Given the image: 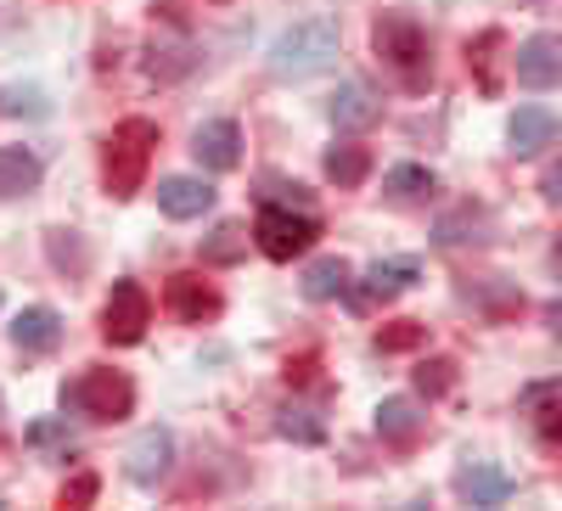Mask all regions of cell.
Listing matches in <instances>:
<instances>
[{"mask_svg":"<svg viewBox=\"0 0 562 511\" xmlns=\"http://www.w3.org/2000/svg\"><path fill=\"white\" fill-rule=\"evenodd\" d=\"M557 113L551 107H518L512 113V124H506V141H512V152L518 158H535V152H546L551 141H557Z\"/></svg>","mask_w":562,"mask_h":511,"instance_id":"7c38bea8","label":"cell"},{"mask_svg":"<svg viewBox=\"0 0 562 511\" xmlns=\"http://www.w3.org/2000/svg\"><path fill=\"white\" fill-rule=\"evenodd\" d=\"M366 174H371V152H366V147L344 141V147L326 152V180H338V185H360Z\"/></svg>","mask_w":562,"mask_h":511,"instance_id":"7402d4cb","label":"cell"},{"mask_svg":"<svg viewBox=\"0 0 562 511\" xmlns=\"http://www.w3.org/2000/svg\"><path fill=\"white\" fill-rule=\"evenodd\" d=\"M416 275H422L416 259H383V264H371L366 270V287H360V304H389V298L411 293Z\"/></svg>","mask_w":562,"mask_h":511,"instance_id":"9a60e30c","label":"cell"},{"mask_svg":"<svg viewBox=\"0 0 562 511\" xmlns=\"http://www.w3.org/2000/svg\"><path fill=\"white\" fill-rule=\"evenodd\" d=\"M557 253H562V242H557Z\"/></svg>","mask_w":562,"mask_h":511,"instance_id":"1f68e13d","label":"cell"},{"mask_svg":"<svg viewBox=\"0 0 562 511\" xmlns=\"http://www.w3.org/2000/svg\"><path fill=\"white\" fill-rule=\"evenodd\" d=\"M40 185V158L29 147H0V197H23Z\"/></svg>","mask_w":562,"mask_h":511,"instance_id":"d6986e66","label":"cell"},{"mask_svg":"<svg viewBox=\"0 0 562 511\" xmlns=\"http://www.w3.org/2000/svg\"><path fill=\"white\" fill-rule=\"evenodd\" d=\"M29 439H34V444H57V439H63V428H57V422H34V428H29Z\"/></svg>","mask_w":562,"mask_h":511,"instance_id":"f546056e","label":"cell"},{"mask_svg":"<svg viewBox=\"0 0 562 511\" xmlns=\"http://www.w3.org/2000/svg\"><path fill=\"white\" fill-rule=\"evenodd\" d=\"M371 45H378V57L400 73L405 90H428V79H434V45H428V29H422L411 12H383L378 29H371Z\"/></svg>","mask_w":562,"mask_h":511,"instance_id":"3957f363","label":"cell"},{"mask_svg":"<svg viewBox=\"0 0 562 511\" xmlns=\"http://www.w3.org/2000/svg\"><path fill=\"white\" fill-rule=\"evenodd\" d=\"M512 73L529 90L562 84V34H529L518 52H512Z\"/></svg>","mask_w":562,"mask_h":511,"instance_id":"ba28073f","label":"cell"},{"mask_svg":"<svg viewBox=\"0 0 562 511\" xmlns=\"http://www.w3.org/2000/svg\"><path fill=\"white\" fill-rule=\"evenodd\" d=\"M456 489H461V500H473V506H501L512 489H518V478H512L506 467H495V461H473V467L456 473Z\"/></svg>","mask_w":562,"mask_h":511,"instance_id":"4fadbf2b","label":"cell"},{"mask_svg":"<svg viewBox=\"0 0 562 511\" xmlns=\"http://www.w3.org/2000/svg\"><path fill=\"white\" fill-rule=\"evenodd\" d=\"M540 197H546L551 208H562V163H551V169H546V180H540Z\"/></svg>","mask_w":562,"mask_h":511,"instance_id":"f1b7e54d","label":"cell"},{"mask_svg":"<svg viewBox=\"0 0 562 511\" xmlns=\"http://www.w3.org/2000/svg\"><path fill=\"white\" fill-rule=\"evenodd\" d=\"M315 237H321V225L310 214L281 208V203H265L259 219H254V242L265 248V259H299Z\"/></svg>","mask_w":562,"mask_h":511,"instance_id":"5b68a950","label":"cell"},{"mask_svg":"<svg viewBox=\"0 0 562 511\" xmlns=\"http://www.w3.org/2000/svg\"><path fill=\"white\" fill-rule=\"evenodd\" d=\"M434 169H422V163H400V169H389L383 174V192L394 197V203H428L434 197Z\"/></svg>","mask_w":562,"mask_h":511,"instance_id":"ffe728a7","label":"cell"},{"mask_svg":"<svg viewBox=\"0 0 562 511\" xmlns=\"http://www.w3.org/2000/svg\"><path fill=\"white\" fill-rule=\"evenodd\" d=\"M243 242H248V237H243V225H220V230H214V242L203 248V259H214V264H237V259H243Z\"/></svg>","mask_w":562,"mask_h":511,"instance_id":"d4e9b609","label":"cell"},{"mask_svg":"<svg viewBox=\"0 0 562 511\" xmlns=\"http://www.w3.org/2000/svg\"><path fill=\"white\" fill-rule=\"evenodd\" d=\"M0 113L7 118H45V90L40 84H0Z\"/></svg>","mask_w":562,"mask_h":511,"instance_id":"603a6c76","label":"cell"},{"mask_svg":"<svg viewBox=\"0 0 562 511\" xmlns=\"http://www.w3.org/2000/svg\"><path fill=\"white\" fill-rule=\"evenodd\" d=\"M169 467H175V433L158 428V422L140 428L130 439V450H124V478L140 484V489H153L158 478H169Z\"/></svg>","mask_w":562,"mask_h":511,"instance_id":"52a82bcc","label":"cell"},{"mask_svg":"<svg viewBox=\"0 0 562 511\" xmlns=\"http://www.w3.org/2000/svg\"><path fill=\"white\" fill-rule=\"evenodd\" d=\"M276 428H281V439H299V444H321V439H326V428L315 422V410H293V405L281 410Z\"/></svg>","mask_w":562,"mask_h":511,"instance_id":"cb8c5ba5","label":"cell"},{"mask_svg":"<svg viewBox=\"0 0 562 511\" xmlns=\"http://www.w3.org/2000/svg\"><path fill=\"white\" fill-rule=\"evenodd\" d=\"M85 500H97V478H90V473L74 478V484L63 489V506H85Z\"/></svg>","mask_w":562,"mask_h":511,"instance_id":"83f0119b","label":"cell"},{"mask_svg":"<svg viewBox=\"0 0 562 511\" xmlns=\"http://www.w3.org/2000/svg\"><path fill=\"white\" fill-rule=\"evenodd\" d=\"M416 343H422V320H394V327L378 332V349H383V354H405V349H416Z\"/></svg>","mask_w":562,"mask_h":511,"instance_id":"484cf974","label":"cell"},{"mask_svg":"<svg viewBox=\"0 0 562 511\" xmlns=\"http://www.w3.org/2000/svg\"><path fill=\"white\" fill-rule=\"evenodd\" d=\"M147 327H153V298H147V287H140V282H113V293H108V304H102V338L119 343V349H130V343L147 338Z\"/></svg>","mask_w":562,"mask_h":511,"instance_id":"8992f818","label":"cell"},{"mask_svg":"<svg viewBox=\"0 0 562 511\" xmlns=\"http://www.w3.org/2000/svg\"><path fill=\"white\" fill-rule=\"evenodd\" d=\"M422 428H428V410H422V405H411V399H383L378 405V433L389 444H411Z\"/></svg>","mask_w":562,"mask_h":511,"instance_id":"ac0fdd59","label":"cell"},{"mask_svg":"<svg viewBox=\"0 0 562 511\" xmlns=\"http://www.w3.org/2000/svg\"><path fill=\"white\" fill-rule=\"evenodd\" d=\"M378 113H383V102L371 96L360 79L338 84V96H333V124L338 129H371V124H378Z\"/></svg>","mask_w":562,"mask_h":511,"instance_id":"e0dca14e","label":"cell"},{"mask_svg":"<svg viewBox=\"0 0 562 511\" xmlns=\"http://www.w3.org/2000/svg\"><path fill=\"white\" fill-rule=\"evenodd\" d=\"M192 158H198L203 169H214V174L237 169V163H243V129L231 124V118H209V124H198V135H192Z\"/></svg>","mask_w":562,"mask_h":511,"instance_id":"30bf717a","label":"cell"},{"mask_svg":"<svg viewBox=\"0 0 562 511\" xmlns=\"http://www.w3.org/2000/svg\"><path fill=\"white\" fill-rule=\"evenodd\" d=\"M338 63V23L333 18H304L281 29L270 45V73L276 79H315Z\"/></svg>","mask_w":562,"mask_h":511,"instance_id":"6da1fadb","label":"cell"},{"mask_svg":"<svg viewBox=\"0 0 562 511\" xmlns=\"http://www.w3.org/2000/svg\"><path fill=\"white\" fill-rule=\"evenodd\" d=\"M524 410H529V422L546 444H562V377L551 383H529L524 388Z\"/></svg>","mask_w":562,"mask_h":511,"instance_id":"2e32d148","label":"cell"},{"mask_svg":"<svg viewBox=\"0 0 562 511\" xmlns=\"http://www.w3.org/2000/svg\"><path fill=\"white\" fill-rule=\"evenodd\" d=\"M304 293H310L315 304L349 298V264H344V259H315V264L304 270Z\"/></svg>","mask_w":562,"mask_h":511,"instance_id":"44dd1931","label":"cell"},{"mask_svg":"<svg viewBox=\"0 0 562 511\" xmlns=\"http://www.w3.org/2000/svg\"><path fill=\"white\" fill-rule=\"evenodd\" d=\"M164 304H169V315H175V320H186V327H203V320H214V315H220V293L203 282V275H192V270L169 275Z\"/></svg>","mask_w":562,"mask_h":511,"instance_id":"9c48e42d","label":"cell"},{"mask_svg":"<svg viewBox=\"0 0 562 511\" xmlns=\"http://www.w3.org/2000/svg\"><path fill=\"white\" fill-rule=\"evenodd\" d=\"M450 383H456V365H450V360H428V365H416V388L428 394V399H439Z\"/></svg>","mask_w":562,"mask_h":511,"instance_id":"4316f807","label":"cell"},{"mask_svg":"<svg viewBox=\"0 0 562 511\" xmlns=\"http://www.w3.org/2000/svg\"><path fill=\"white\" fill-rule=\"evenodd\" d=\"M158 208L169 219H198V214L214 208V185L198 180V174H164L158 180Z\"/></svg>","mask_w":562,"mask_h":511,"instance_id":"8fae6325","label":"cell"},{"mask_svg":"<svg viewBox=\"0 0 562 511\" xmlns=\"http://www.w3.org/2000/svg\"><path fill=\"white\" fill-rule=\"evenodd\" d=\"M546 320H551V332H557V338H562V298H557V304H551V309H546Z\"/></svg>","mask_w":562,"mask_h":511,"instance_id":"4dcf8cb0","label":"cell"},{"mask_svg":"<svg viewBox=\"0 0 562 511\" xmlns=\"http://www.w3.org/2000/svg\"><path fill=\"white\" fill-rule=\"evenodd\" d=\"M153 147H158V124L153 118H124L113 124L108 147H102V180H108V197H135L147 185V163H153Z\"/></svg>","mask_w":562,"mask_h":511,"instance_id":"7a4b0ae2","label":"cell"},{"mask_svg":"<svg viewBox=\"0 0 562 511\" xmlns=\"http://www.w3.org/2000/svg\"><path fill=\"white\" fill-rule=\"evenodd\" d=\"M57 338H63V315H57L52 304H29V309L12 320V343H18L23 354H45V349H57Z\"/></svg>","mask_w":562,"mask_h":511,"instance_id":"5bb4252c","label":"cell"},{"mask_svg":"<svg viewBox=\"0 0 562 511\" xmlns=\"http://www.w3.org/2000/svg\"><path fill=\"white\" fill-rule=\"evenodd\" d=\"M68 410H79V416H90V422H124V416L135 410V383L124 377V371H113V365H90V371H79V377L68 383Z\"/></svg>","mask_w":562,"mask_h":511,"instance_id":"277c9868","label":"cell"}]
</instances>
